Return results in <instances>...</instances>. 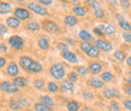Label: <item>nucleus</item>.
<instances>
[{
	"label": "nucleus",
	"instance_id": "nucleus-1",
	"mask_svg": "<svg viewBox=\"0 0 131 111\" xmlns=\"http://www.w3.org/2000/svg\"><path fill=\"white\" fill-rule=\"evenodd\" d=\"M50 75L57 80H61L65 77V69L61 64H54L50 68Z\"/></svg>",
	"mask_w": 131,
	"mask_h": 111
},
{
	"label": "nucleus",
	"instance_id": "nucleus-2",
	"mask_svg": "<svg viewBox=\"0 0 131 111\" xmlns=\"http://www.w3.org/2000/svg\"><path fill=\"white\" fill-rule=\"evenodd\" d=\"M0 90L6 93H10V94H14L19 91L18 86L15 85L14 83H10V82H3L0 84Z\"/></svg>",
	"mask_w": 131,
	"mask_h": 111
},
{
	"label": "nucleus",
	"instance_id": "nucleus-3",
	"mask_svg": "<svg viewBox=\"0 0 131 111\" xmlns=\"http://www.w3.org/2000/svg\"><path fill=\"white\" fill-rule=\"evenodd\" d=\"M8 44H9V46L11 48H14V49H17V51H19V49H21L23 48V39L18 35L11 36L8 39Z\"/></svg>",
	"mask_w": 131,
	"mask_h": 111
},
{
	"label": "nucleus",
	"instance_id": "nucleus-4",
	"mask_svg": "<svg viewBox=\"0 0 131 111\" xmlns=\"http://www.w3.org/2000/svg\"><path fill=\"white\" fill-rule=\"evenodd\" d=\"M42 28L45 31H47L48 32H50V33H57V32H60L59 25L54 21H51V20H46V21H43Z\"/></svg>",
	"mask_w": 131,
	"mask_h": 111
},
{
	"label": "nucleus",
	"instance_id": "nucleus-5",
	"mask_svg": "<svg viewBox=\"0 0 131 111\" xmlns=\"http://www.w3.org/2000/svg\"><path fill=\"white\" fill-rule=\"evenodd\" d=\"M28 9L32 10L34 13H36L38 15H47L48 14V10L46 8H43L42 6H40L34 2H31L28 4Z\"/></svg>",
	"mask_w": 131,
	"mask_h": 111
},
{
	"label": "nucleus",
	"instance_id": "nucleus-6",
	"mask_svg": "<svg viewBox=\"0 0 131 111\" xmlns=\"http://www.w3.org/2000/svg\"><path fill=\"white\" fill-rule=\"evenodd\" d=\"M14 16L18 18L19 20H26L30 17V14L28 12V10L24 9V8H16L14 10Z\"/></svg>",
	"mask_w": 131,
	"mask_h": 111
},
{
	"label": "nucleus",
	"instance_id": "nucleus-7",
	"mask_svg": "<svg viewBox=\"0 0 131 111\" xmlns=\"http://www.w3.org/2000/svg\"><path fill=\"white\" fill-rule=\"evenodd\" d=\"M95 46L101 49V51H104V52H110L112 51V45L108 42H105V41H96L95 42Z\"/></svg>",
	"mask_w": 131,
	"mask_h": 111
},
{
	"label": "nucleus",
	"instance_id": "nucleus-8",
	"mask_svg": "<svg viewBox=\"0 0 131 111\" xmlns=\"http://www.w3.org/2000/svg\"><path fill=\"white\" fill-rule=\"evenodd\" d=\"M62 56H63V58L65 59L66 61H68V62H70V63H72V64L78 63V59H77V56H76L74 53L70 52L69 49H68V51H66V52H63Z\"/></svg>",
	"mask_w": 131,
	"mask_h": 111
},
{
	"label": "nucleus",
	"instance_id": "nucleus-9",
	"mask_svg": "<svg viewBox=\"0 0 131 111\" xmlns=\"http://www.w3.org/2000/svg\"><path fill=\"white\" fill-rule=\"evenodd\" d=\"M18 72H19V69H18V66L16 63L12 62V63L9 64V66L7 67V74L8 76L10 77H15L18 75Z\"/></svg>",
	"mask_w": 131,
	"mask_h": 111
},
{
	"label": "nucleus",
	"instance_id": "nucleus-10",
	"mask_svg": "<svg viewBox=\"0 0 131 111\" xmlns=\"http://www.w3.org/2000/svg\"><path fill=\"white\" fill-rule=\"evenodd\" d=\"M6 24H7V26H9L10 28H13V29H15V28H18L19 26H20V20L16 18L15 16L14 17H8L7 19H6Z\"/></svg>",
	"mask_w": 131,
	"mask_h": 111
},
{
	"label": "nucleus",
	"instance_id": "nucleus-11",
	"mask_svg": "<svg viewBox=\"0 0 131 111\" xmlns=\"http://www.w3.org/2000/svg\"><path fill=\"white\" fill-rule=\"evenodd\" d=\"M32 62L33 61L29 57H21L20 60H19V65H20V67H22L24 70L28 71V69H29V67H30V65H31Z\"/></svg>",
	"mask_w": 131,
	"mask_h": 111
},
{
	"label": "nucleus",
	"instance_id": "nucleus-12",
	"mask_svg": "<svg viewBox=\"0 0 131 111\" xmlns=\"http://www.w3.org/2000/svg\"><path fill=\"white\" fill-rule=\"evenodd\" d=\"M61 90L63 92H66V91H73L75 90V85L74 83L69 80V81H64L63 84H62V87H61Z\"/></svg>",
	"mask_w": 131,
	"mask_h": 111
},
{
	"label": "nucleus",
	"instance_id": "nucleus-13",
	"mask_svg": "<svg viewBox=\"0 0 131 111\" xmlns=\"http://www.w3.org/2000/svg\"><path fill=\"white\" fill-rule=\"evenodd\" d=\"M11 5L6 2H0V14H8L11 12Z\"/></svg>",
	"mask_w": 131,
	"mask_h": 111
},
{
	"label": "nucleus",
	"instance_id": "nucleus-14",
	"mask_svg": "<svg viewBox=\"0 0 131 111\" xmlns=\"http://www.w3.org/2000/svg\"><path fill=\"white\" fill-rule=\"evenodd\" d=\"M41 71H42V66L37 62H34V61L31 63L29 69H28V72H31V73H39Z\"/></svg>",
	"mask_w": 131,
	"mask_h": 111
},
{
	"label": "nucleus",
	"instance_id": "nucleus-15",
	"mask_svg": "<svg viewBox=\"0 0 131 111\" xmlns=\"http://www.w3.org/2000/svg\"><path fill=\"white\" fill-rule=\"evenodd\" d=\"M89 71L92 73V74H99L101 71H102V66L98 63H92L89 66Z\"/></svg>",
	"mask_w": 131,
	"mask_h": 111
},
{
	"label": "nucleus",
	"instance_id": "nucleus-16",
	"mask_svg": "<svg viewBox=\"0 0 131 111\" xmlns=\"http://www.w3.org/2000/svg\"><path fill=\"white\" fill-rule=\"evenodd\" d=\"M65 23L68 25V26H74V25H76L77 24V22H78V19L75 17V16L73 15H68L65 17Z\"/></svg>",
	"mask_w": 131,
	"mask_h": 111
},
{
	"label": "nucleus",
	"instance_id": "nucleus-17",
	"mask_svg": "<svg viewBox=\"0 0 131 111\" xmlns=\"http://www.w3.org/2000/svg\"><path fill=\"white\" fill-rule=\"evenodd\" d=\"M89 83H90V85H91L92 87H94V88H102V87L104 86L103 81L98 79V78H93V79H91L89 81Z\"/></svg>",
	"mask_w": 131,
	"mask_h": 111
},
{
	"label": "nucleus",
	"instance_id": "nucleus-18",
	"mask_svg": "<svg viewBox=\"0 0 131 111\" xmlns=\"http://www.w3.org/2000/svg\"><path fill=\"white\" fill-rule=\"evenodd\" d=\"M103 94H104V96H105L106 98L110 99V98H113V97H118V96H119V92H118L117 90L108 89V90H105V91L103 92Z\"/></svg>",
	"mask_w": 131,
	"mask_h": 111
},
{
	"label": "nucleus",
	"instance_id": "nucleus-19",
	"mask_svg": "<svg viewBox=\"0 0 131 111\" xmlns=\"http://www.w3.org/2000/svg\"><path fill=\"white\" fill-rule=\"evenodd\" d=\"M79 36H80V38L82 39L83 42H91V41H93V36L88 32H86V31L80 32Z\"/></svg>",
	"mask_w": 131,
	"mask_h": 111
},
{
	"label": "nucleus",
	"instance_id": "nucleus-20",
	"mask_svg": "<svg viewBox=\"0 0 131 111\" xmlns=\"http://www.w3.org/2000/svg\"><path fill=\"white\" fill-rule=\"evenodd\" d=\"M99 48H97V47H91V48H89V51L86 53L89 57H91V58H97V57H99Z\"/></svg>",
	"mask_w": 131,
	"mask_h": 111
},
{
	"label": "nucleus",
	"instance_id": "nucleus-21",
	"mask_svg": "<svg viewBox=\"0 0 131 111\" xmlns=\"http://www.w3.org/2000/svg\"><path fill=\"white\" fill-rule=\"evenodd\" d=\"M13 83L17 85L18 87H25L27 85V81L22 77H15L13 79Z\"/></svg>",
	"mask_w": 131,
	"mask_h": 111
},
{
	"label": "nucleus",
	"instance_id": "nucleus-22",
	"mask_svg": "<svg viewBox=\"0 0 131 111\" xmlns=\"http://www.w3.org/2000/svg\"><path fill=\"white\" fill-rule=\"evenodd\" d=\"M38 47L41 48V49H43V51L49 49V42H48V39H46L45 37H40V38L38 39Z\"/></svg>",
	"mask_w": 131,
	"mask_h": 111
},
{
	"label": "nucleus",
	"instance_id": "nucleus-23",
	"mask_svg": "<svg viewBox=\"0 0 131 111\" xmlns=\"http://www.w3.org/2000/svg\"><path fill=\"white\" fill-rule=\"evenodd\" d=\"M73 12L75 13V15L80 16V17H84V16L86 15V9L81 7V6L75 7V8L73 9Z\"/></svg>",
	"mask_w": 131,
	"mask_h": 111
},
{
	"label": "nucleus",
	"instance_id": "nucleus-24",
	"mask_svg": "<svg viewBox=\"0 0 131 111\" xmlns=\"http://www.w3.org/2000/svg\"><path fill=\"white\" fill-rule=\"evenodd\" d=\"M34 109L36 111H50V107L46 105L45 103H36L34 105Z\"/></svg>",
	"mask_w": 131,
	"mask_h": 111
},
{
	"label": "nucleus",
	"instance_id": "nucleus-25",
	"mask_svg": "<svg viewBox=\"0 0 131 111\" xmlns=\"http://www.w3.org/2000/svg\"><path fill=\"white\" fill-rule=\"evenodd\" d=\"M67 108H68V110H70V111H77V110H79L80 106H79V104H78L77 102H75V101H71V102L68 103Z\"/></svg>",
	"mask_w": 131,
	"mask_h": 111
},
{
	"label": "nucleus",
	"instance_id": "nucleus-26",
	"mask_svg": "<svg viewBox=\"0 0 131 111\" xmlns=\"http://www.w3.org/2000/svg\"><path fill=\"white\" fill-rule=\"evenodd\" d=\"M41 102L45 103L46 105L49 106V107H52V106L54 105L53 100H52L50 97H49V96H42V97H41Z\"/></svg>",
	"mask_w": 131,
	"mask_h": 111
},
{
	"label": "nucleus",
	"instance_id": "nucleus-27",
	"mask_svg": "<svg viewBox=\"0 0 131 111\" xmlns=\"http://www.w3.org/2000/svg\"><path fill=\"white\" fill-rule=\"evenodd\" d=\"M27 28H28L29 31H31V32H36V31H38V29L40 28V25H39L37 22L31 21V22H29V23L27 24Z\"/></svg>",
	"mask_w": 131,
	"mask_h": 111
},
{
	"label": "nucleus",
	"instance_id": "nucleus-28",
	"mask_svg": "<svg viewBox=\"0 0 131 111\" xmlns=\"http://www.w3.org/2000/svg\"><path fill=\"white\" fill-rule=\"evenodd\" d=\"M101 78L104 82H110L111 80L113 79V75L111 73H109V72H105V73H103L101 75Z\"/></svg>",
	"mask_w": 131,
	"mask_h": 111
},
{
	"label": "nucleus",
	"instance_id": "nucleus-29",
	"mask_svg": "<svg viewBox=\"0 0 131 111\" xmlns=\"http://www.w3.org/2000/svg\"><path fill=\"white\" fill-rule=\"evenodd\" d=\"M114 57H115V59H117V60L120 61V62L125 60V55H124V53L121 52V51H116L114 54Z\"/></svg>",
	"mask_w": 131,
	"mask_h": 111
},
{
	"label": "nucleus",
	"instance_id": "nucleus-30",
	"mask_svg": "<svg viewBox=\"0 0 131 111\" xmlns=\"http://www.w3.org/2000/svg\"><path fill=\"white\" fill-rule=\"evenodd\" d=\"M87 3L93 9H98V8H100V3H99L97 0H87Z\"/></svg>",
	"mask_w": 131,
	"mask_h": 111
},
{
	"label": "nucleus",
	"instance_id": "nucleus-31",
	"mask_svg": "<svg viewBox=\"0 0 131 111\" xmlns=\"http://www.w3.org/2000/svg\"><path fill=\"white\" fill-rule=\"evenodd\" d=\"M48 88H49V91L52 92V93H56V92L58 91V89H59L58 85H57L56 83H53V82H49V85H48Z\"/></svg>",
	"mask_w": 131,
	"mask_h": 111
},
{
	"label": "nucleus",
	"instance_id": "nucleus-32",
	"mask_svg": "<svg viewBox=\"0 0 131 111\" xmlns=\"http://www.w3.org/2000/svg\"><path fill=\"white\" fill-rule=\"evenodd\" d=\"M115 32H116V28H115L114 25H108V26L105 28V33H106L107 35H112Z\"/></svg>",
	"mask_w": 131,
	"mask_h": 111
},
{
	"label": "nucleus",
	"instance_id": "nucleus-33",
	"mask_svg": "<svg viewBox=\"0 0 131 111\" xmlns=\"http://www.w3.org/2000/svg\"><path fill=\"white\" fill-rule=\"evenodd\" d=\"M77 71H78V73H79L80 75H82V76H87V75H88V70H87L86 67L79 66V67L77 68Z\"/></svg>",
	"mask_w": 131,
	"mask_h": 111
},
{
	"label": "nucleus",
	"instance_id": "nucleus-34",
	"mask_svg": "<svg viewBox=\"0 0 131 111\" xmlns=\"http://www.w3.org/2000/svg\"><path fill=\"white\" fill-rule=\"evenodd\" d=\"M92 46H91V44H89V43H87V42H85V43H81V45H80V48L82 49L84 53H87L88 51H89V48H91Z\"/></svg>",
	"mask_w": 131,
	"mask_h": 111
},
{
	"label": "nucleus",
	"instance_id": "nucleus-35",
	"mask_svg": "<svg viewBox=\"0 0 131 111\" xmlns=\"http://www.w3.org/2000/svg\"><path fill=\"white\" fill-rule=\"evenodd\" d=\"M119 23H120V26H121L123 29H125V31H130L131 29V25L128 22H126L125 20H121Z\"/></svg>",
	"mask_w": 131,
	"mask_h": 111
},
{
	"label": "nucleus",
	"instance_id": "nucleus-36",
	"mask_svg": "<svg viewBox=\"0 0 131 111\" xmlns=\"http://www.w3.org/2000/svg\"><path fill=\"white\" fill-rule=\"evenodd\" d=\"M43 86H45V82L42 80L37 79L34 81V87L36 89H41V88H43Z\"/></svg>",
	"mask_w": 131,
	"mask_h": 111
},
{
	"label": "nucleus",
	"instance_id": "nucleus-37",
	"mask_svg": "<svg viewBox=\"0 0 131 111\" xmlns=\"http://www.w3.org/2000/svg\"><path fill=\"white\" fill-rule=\"evenodd\" d=\"M9 107L13 110H19L20 109V105L18 102H15V101H10L9 102Z\"/></svg>",
	"mask_w": 131,
	"mask_h": 111
},
{
	"label": "nucleus",
	"instance_id": "nucleus-38",
	"mask_svg": "<svg viewBox=\"0 0 131 111\" xmlns=\"http://www.w3.org/2000/svg\"><path fill=\"white\" fill-rule=\"evenodd\" d=\"M95 16L97 17V18H103L104 15H105V12H104V10L103 9H101V8H98V9H95Z\"/></svg>",
	"mask_w": 131,
	"mask_h": 111
},
{
	"label": "nucleus",
	"instance_id": "nucleus-39",
	"mask_svg": "<svg viewBox=\"0 0 131 111\" xmlns=\"http://www.w3.org/2000/svg\"><path fill=\"white\" fill-rule=\"evenodd\" d=\"M57 48H58L59 51H61V52H66V51L69 49V46L67 44H65V43H60Z\"/></svg>",
	"mask_w": 131,
	"mask_h": 111
},
{
	"label": "nucleus",
	"instance_id": "nucleus-40",
	"mask_svg": "<svg viewBox=\"0 0 131 111\" xmlns=\"http://www.w3.org/2000/svg\"><path fill=\"white\" fill-rule=\"evenodd\" d=\"M68 77H69V80H71L72 82L78 81V75H77L75 72H71V73L68 75Z\"/></svg>",
	"mask_w": 131,
	"mask_h": 111
},
{
	"label": "nucleus",
	"instance_id": "nucleus-41",
	"mask_svg": "<svg viewBox=\"0 0 131 111\" xmlns=\"http://www.w3.org/2000/svg\"><path fill=\"white\" fill-rule=\"evenodd\" d=\"M18 103H19V104H21L22 106H28V105H29V102H28L26 99L22 98V97L18 98Z\"/></svg>",
	"mask_w": 131,
	"mask_h": 111
},
{
	"label": "nucleus",
	"instance_id": "nucleus-42",
	"mask_svg": "<svg viewBox=\"0 0 131 111\" xmlns=\"http://www.w3.org/2000/svg\"><path fill=\"white\" fill-rule=\"evenodd\" d=\"M7 32H8L7 26H5L4 24L0 23V35H3V34H5V33H7Z\"/></svg>",
	"mask_w": 131,
	"mask_h": 111
},
{
	"label": "nucleus",
	"instance_id": "nucleus-43",
	"mask_svg": "<svg viewBox=\"0 0 131 111\" xmlns=\"http://www.w3.org/2000/svg\"><path fill=\"white\" fill-rule=\"evenodd\" d=\"M123 38L126 43L128 44H131V33H128V32H125L123 33Z\"/></svg>",
	"mask_w": 131,
	"mask_h": 111
},
{
	"label": "nucleus",
	"instance_id": "nucleus-44",
	"mask_svg": "<svg viewBox=\"0 0 131 111\" xmlns=\"http://www.w3.org/2000/svg\"><path fill=\"white\" fill-rule=\"evenodd\" d=\"M109 110L113 111V110H120V108H119V106H118V104H116V103H112L111 105H110V107H109Z\"/></svg>",
	"mask_w": 131,
	"mask_h": 111
},
{
	"label": "nucleus",
	"instance_id": "nucleus-45",
	"mask_svg": "<svg viewBox=\"0 0 131 111\" xmlns=\"http://www.w3.org/2000/svg\"><path fill=\"white\" fill-rule=\"evenodd\" d=\"M124 106H125V108H126V109L131 110V101L130 100H126V101L124 102Z\"/></svg>",
	"mask_w": 131,
	"mask_h": 111
},
{
	"label": "nucleus",
	"instance_id": "nucleus-46",
	"mask_svg": "<svg viewBox=\"0 0 131 111\" xmlns=\"http://www.w3.org/2000/svg\"><path fill=\"white\" fill-rule=\"evenodd\" d=\"M5 65H6V60L3 57H0V69L3 68Z\"/></svg>",
	"mask_w": 131,
	"mask_h": 111
},
{
	"label": "nucleus",
	"instance_id": "nucleus-47",
	"mask_svg": "<svg viewBox=\"0 0 131 111\" xmlns=\"http://www.w3.org/2000/svg\"><path fill=\"white\" fill-rule=\"evenodd\" d=\"M39 2L43 5H49L52 3V0H39Z\"/></svg>",
	"mask_w": 131,
	"mask_h": 111
},
{
	"label": "nucleus",
	"instance_id": "nucleus-48",
	"mask_svg": "<svg viewBox=\"0 0 131 111\" xmlns=\"http://www.w3.org/2000/svg\"><path fill=\"white\" fill-rule=\"evenodd\" d=\"M121 5H122L123 7H129L130 3H129L127 0H121Z\"/></svg>",
	"mask_w": 131,
	"mask_h": 111
},
{
	"label": "nucleus",
	"instance_id": "nucleus-49",
	"mask_svg": "<svg viewBox=\"0 0 131 111\" xmlns=\"http://www.w3.org/2000/svg\"><path fill=\"white\" fill-rule=\"evenodd\" d=\"M94 33H96L99 36H103V32L101 31V28H95L94 29Z\"/></svg>",
	"mask_w": 131,
	"mask_h": 111
},
{
	"label": "nucleus",
	"instance_id": "nucleus-50",
	"mask_svg": "<svg viewBox=\"0 0 131 111\" xmlns=\"http://www.w3.org/2000/svg\"><path fill=\"white\" fill-rule=\"evenodd\" d=\"M0 51L3 52V53H6V52H7V47H6L4 44H1V45H0Z\"/></svg>",
	"mask_w": 131,
	"mask_h": 111
},
{
	"label": "nucleus",
	"instance_id": "nucleus-51",
	"mask_svg": "<svg viewBox=\"0 0 131 111\" xmlns=\"http://www.w3.org/2000/svg\"><path fill=\"white\" fill-rule=\"evenodd\" d=\"M127 64H128V66H131V57L127 59Z\"/></svg>",
	"mask_w": 131,
	"mask_h": 111
},
{
	"label": "nucleus",
	"instance_id": "nucleus-52",
	"mask_svg": "<svg viewBox=\"0 0 131 111\" xmlns=\"http://www.w3.org/2000/svg\"><path fill=\"white\" fill-rule=\"evenodd\" d=\"M61 2H63V3H68L69 0H61Z\"/></svg>",
	"mask_w": 131,
	"mask_h": 111
},
{
	"label": "nucleus",
	"instance_id": "nucleus-53",
	"mask_svg": "<svg viewBox=\"0 0 131 111\" xmlns=\"http://www.w3.org/2000/svg\"><path fill=\"white\" fill-rule=\"evenodd\" d=\"M128 94H129V95H131V87L128 89Z\"/></svg>",
	"mask_w": 131,
	"mask_h": 111
},
{
	"label": "nucleus",
	"instance_id": "nucleus-54",
	"mask_svg": "<svg viewBox=\"0 0 131 111\" xmlns=\"http://www.w3.org/2000/svg\"><path fill=\"white\" fill-rule=\"evenodd\" d=\"M16 1H19V2H21V1H24V0H16Z\"/></svg>",
	"mask_w": 131,
	"mask_h": 111
},
{
	"label": "nucleus",
	"instance_id": "nucleus-55",
	"mask_svg": "<svg viewBox=\"0 0 131 111\" xmlns=\"http://www.w3.org/2000/svg\"><path fill=\"white\" fill-rule=\"evenodd\" d=\"M129 83L131 84V79H129Z\"/></svg>",
	"mask_w": 131,
	"mask_h": 111
}]
</instances>
